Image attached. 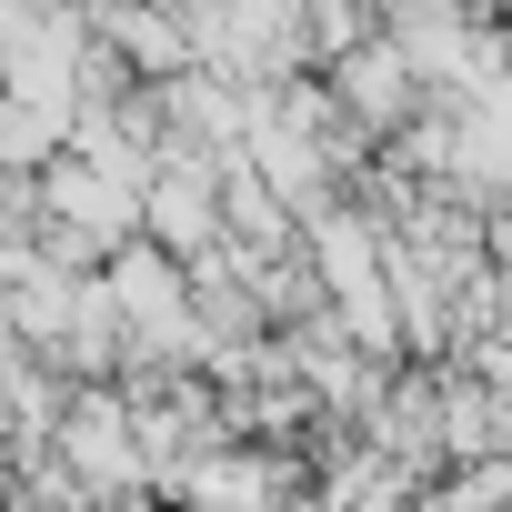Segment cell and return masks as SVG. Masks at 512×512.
Returning <instances> with one entry per match:
<instances>
[{
  "label": "cell",
  "mask_w": 512,
  "mask_h": 512,
  "mask_svg": "<svg viewBox=\"0 0 512 512\" xmlns=\"http://www.w3.org/2000/svg\"><path fill=\"white\" fill-rule=\"evenodd\" d=\"M151 211H161V221H171L181 241H201V221H211V211L191 201V181H161V201H151Z\"/></svg>",
  "instance_id": "obj_1"
}]
</instances>
